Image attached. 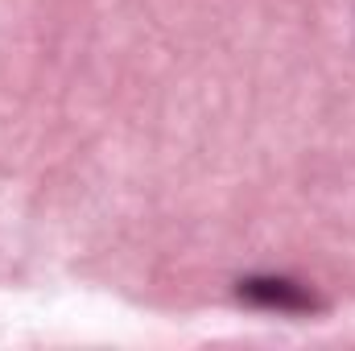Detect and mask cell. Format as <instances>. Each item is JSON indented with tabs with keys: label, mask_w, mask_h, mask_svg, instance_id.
Segmentation results:
<instances>
[{
	"label": "cell",
	"mask_w": 355,
	"mask_h": 351,
	"mask_svg": "<svg viewBox=\"0 0 355 351\" xmlns=\"http://www.w3.org/2000/svg\"><path fill=\"white\" fill-rule=\"evenodd\" d=\"M240 298H248L261 310H277V314H310V310H318V298L306 285L289 281V277H248V281H240Z\"/></svg>",
	"instance_id": "obj_1"
}]
</instances>
